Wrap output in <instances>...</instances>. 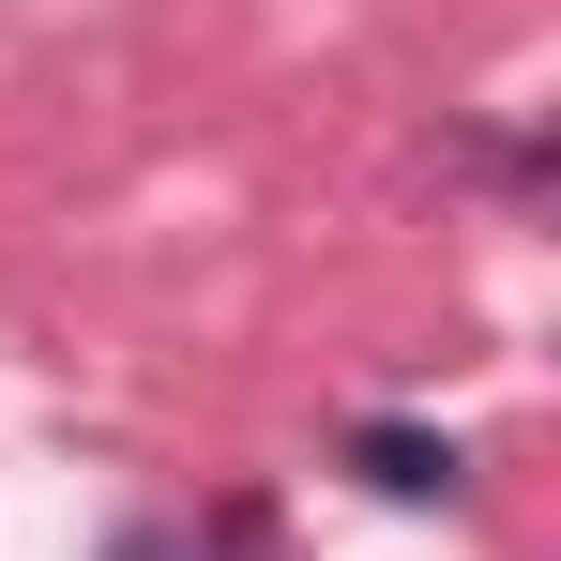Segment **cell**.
I'll return each mask as SVG.
<instances>
[{"instance_id":"6da1fadb","label":"cell","mask_w":561,"mask_h":561,"mask_svg":"<svg viewBox=\"0 0 561 561\" xmlns=\"http://www.w3.org/2000/svg\"><path fill=\"white\" fill-rule=\"evenodd\" d=\"M350 470H365L379 501H456V440H425V425H365V440H350Z\"/></svg>"},{"instance_id":"7a4b0ae2","label":"cell","mask_w":561,"mask_h":561,"mask_svg":"<svg viewBox=\"0 0 561 561\" xmlns=\"http://www.w3.org/2000/svg\"><path fill=\"white\" fill-rule=\"evenodd\" d=\"M106 561H213V547H183V531H122Z\"/></svg>"}]
</instances>
